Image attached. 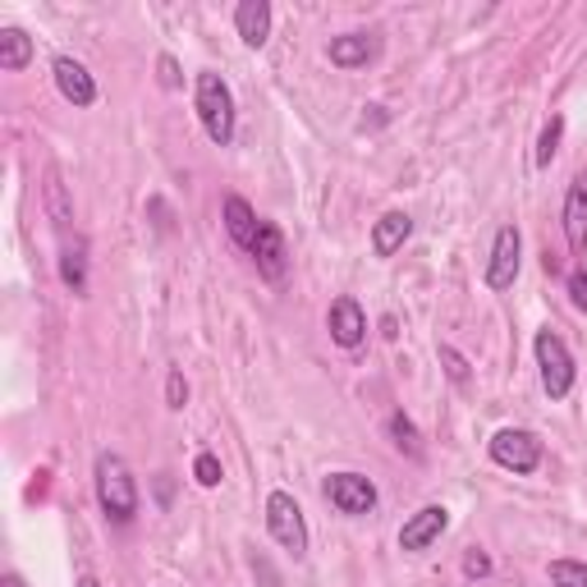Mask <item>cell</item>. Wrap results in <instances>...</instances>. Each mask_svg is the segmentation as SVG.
<instances>
[{"label":"cell","mask_w":587,"mask_h":587,"mask_svg":"<svg viewBox=\"0 0 587 587\" xmlns=\"http://www.w3.org/2000/svg\"><path fill=\"white\" fill-rule=\"evenodd\" d=\"M441 358H446V367H450V377H454L459 386H463V381H469V363H463V358H459V354H454L450 345L441 349Z\"/></svg>","instance_id":"4316f807"},{"label":"cell","mask_w":587,"mask_h":587,"mask_svg":"<svg viewBox=\"0 0 587 587\" xmlns=\"http://www.w3.org/2000/svg\"><path fill=\"white\" fill-rule=\"evenodd\" d=\"M560 138H565V119L551 115V125L542 129V143H537V166H542V170L555 161V151H560Z\"/></svg>","instance_id":"ffe728a7"},{"label":"cell","mask_w":587,"mask_h":587,"mask_svg":"<svg viewBox=\"0 0 587 587\" xmlns=\"http://www.w3.org/2000/svg\"><path fill=\"white\" fill-rule=\"evenodd\" d=\"M565 239H569L574 258L587 253V170L574 175L569 193H565Z\"/></svg>","instance_id":"30bf717a"},{"label":"cell","mask_w":587,"mask_h":587,"mask_svg":"<svg viewBox=\"0 0 587 587\" xmlns=\"http://www.w3.org/2000/svg\"><path fill=\"white\" fill-rule=\"evenodd\" d=\"M0 587H28V583L19 574H6V578H0Z\"/></svg>","instance_id":"f1b7e54d"},{"label":"cell","mask_w":587,"mask_h":587,"mask_svg":"<svg viewBox=\"0 0 587 587\" xmlns=\"http://www.w3.org/2000/svg\"><path fill=\"white\" fill-rule=\"evenodd\" d=\"M55 87H60V97L74 102V106H92V102H97V83H92V74L78 65V60H70V55L55 60Z\"/></svg>","instance_id":"4fadbf2b"},{"label":"cell","mask_w":587,"mask_h":587,"mask_svg":"<svg viewBox=\"0 0 587 587\" xmlns=\"http://www.w3.org/2000/svg\"><path fill=\"white\" fill-rule=\"evenodd\" d=\"M377 51H381V38H373V33H345V38H331V46H326L331 65H339V70L373 65Z\"/></svg>","instance_id":"7c38bea8"},{"label":"cell","mask_w":587,"mask_h":587,"mask_svg":"<svg viewBox=\"0 0 587 587\" xmlns=\"http://www.w3.org/2000/svg\"><path fill=\"white\" fill-rule=\"evenodd\" d=\"M331 339H335V345L339 349H358L363 345V335H367V317H363V307L345 294V298H335L331 303Z\"/></svg>","instance_id":"8fae6325"},{"label":"cell","mask_w":587,"mask_h":587,"mask_svg":"<svg viewBox=\"0 0 587 587\" xmlns=\"http://www.w3.org/2000/svg\"><path fill=\"white\" fill-rule=\"evenodd\" d=\"M97 501H102V510L115 523H134V514H138L134 473H129V463L119 459V454H111V450L97 459Z\"/></svg>","instance_id":"6da1fadb"},{"label":"cell","mask_w":587,"mask_h":587,"mask_svg":"<svg viewBox=\"0 0 587 587\" xmlns=\"http://www.w3.org/2000/svg\"><path fill=\"white\" fill-rule=\"evenodd\" d=\"M198 119L216 147H226L234 138V97H230L226 78L211 74V70L198 74Z\"/></svg>","instance_id":"7a4b0ae2"},{"label":"cell","mask_w":587,"mask_h":587,"mask_svg":"<svg viewBox=\"0 0 587 587\" xmlns=\"http://www.w3.org/2000/svg\"><path fill=\"white\" fill-rule=\"evenodd\" d=\"M266 528L285 551H294V555L307 551V523H303V510L290 491H271L266 496Z\"/></svg>","instance_id":"277c9868"},{"label":"cell","mask_w":587,"mask_h":587,"mask_svg":"<svg viewBox=\"0 0 587 587\" xmlns=\"http://www.w3.org/2000/svg\"><path fill=\"white\" fill-rule=\"evenodd\" d=\"M60 275H65V285L74 294L87 290V271H83V243H65V253H60Z\"/></svg>","instance_id":"ac0fdd59"},{"label":"cell","mask_w":587,"mask_h":587,"mask_svg":"<svg viewBox=\"0 0 587 587\" xmlns=\"http://www.w3.org/2000/svg\"><path fill=\"white\" fill-rule=\"evenodd\" d=\"M46 211H51L55 226H70L74 221V211L65 202V184H60V170H46Z\"/></svg>","instance_id":"d6986e66"},{"label":"cell","mask_w":587,"mask_h":587,"mask_svg":"<svg viewBox=\"0 0 587 587\" xmlns=\"http://www.w3.org/2000/svg\"><path fill=\"white\" fill-rule=\"evenodd\" d=\"M234 28L249 46H262L271 38V6L266 0H243V6L234 10Z\"/></svg>","instance_id":"9a60e30c"},{"label":"cell","mask_w":587,"mask_h":587,"mask_svg":"<svg viewBox=\"0 0 587 587\" xmlns=\"http://www.w3.org/2000/svg\"><path fill=\"white\" fill-rule=\"evenodd\" d=\"M569 298H574L578 313H587V271H574L569 275Z\"/></svg>","instance_id":"d4e9b609"},{"label":"cell","mask_w":587,"mask_h":587,"mask_svg":"<svg viewBox=\"0 0 587 587\" xmlns=\"http://www.w3.org/2000/svg\"><path fill=\"white\" fill-rule=\"evenodd\" d=\"M446 528H450V510L446 505H422L405 528H399V551H427Z\"/></svg>","instance_id":"9c48e42d"},{"label":"cell","mask_w":587,"mask_h":587,"mask_svg":"<svg viewBox=\"0 0 587 587\" xmlns=\"http://www.w3.org/2000/svg\"><path fill=\"white\" fill-rule=\"evenodd\" d=\"M326 496L339 514H373L377 505V486L367 482L363 473H331L326 478Z\"/></svg>","instance_id":"8992f818"},{"label":"cell","mask_w":587,"mask_h":587,"mask_svg":"<svg viewBox=\"0 0 587 587\" xmlns=\"http://www.w3.org/2000/svg\"><path fill=\"white\" fill-rule=\"evenodd\" d=\"M166 399H170V409H184V399H189V386H184L179 373H170V381H166Z\"/></svg>","instance_id":"484cf974"},{"label":"cell","mask_w":587,"mask_h":587,"mask_svg":"<svg viewBox=\"0 0 587 587\" xmlns=\"http://www.w3.org/2000/svg\"><path fill=\"white\" fill-rule=\"evenodd\" d=\"M28 60H33V38H28L23 28H0V70L19 74Z\"/></svg>","instance_id":"2e32d148"},{"label":"cell","mask_w":587,"mask_h":587,"mask_svg":"<svg viewBox=\"0 0 587 587\" xmlns=\"http://www.w3.org/2000/svg\"><path fill=\"white\" fill-rule=\"evenodd\" d=\"M78 587H102V583H97V578H83V583H78Z\"/></svg>","instance_id":"f546056e"},{"label":"cell","mask_w":587,"mask_h":587,"mask_svg":"<svg viewBox=\"0 0 587 587\" xmlns=\"http://www.w3.org/2000/svg\"><path fill=\"white\" fill-rule=\"evenodd\" d=\"M409 234H413L409 211H386L381 221L373 226V253H377V258H395L399 249H405Z\"/></svg>","instance_id":"5bb4252c"},{"label":"cell","mask_w":587,"mask_h":587,"mask_svg":"<svg viewBox=\"0 0 587 587\" xmlns=\"http://www.w3.org/2000/svg\"><path fill=\"white\" fill-rule=\"evenodd\" d=\"M243 253H249V258L258 262V271L266 275V281H281V275H285V266H290V249H285V234L275 230L271 221H262V226H258L253 243H249V249H243Z\"/></svg>","instance_id":"ba28073f"},{"label":"cell","mask_w":587,"mask_h":587,"mask_svg":"<svg viewBox=\"0 0 587 587\" xmlns=\"http://www.w3.org/2000/svg\"><path fill=\"white\" fill-rule=\"evenodd\" d=\"M518 253H523V239L514 226L496 230V243H491V262H486V285L491 290H510L514 275H518Z\"/></svg>","instance_id":"52a82bcc"},{"label":"cell","mask_w":587,"mask_h":587,"mask_svg":"<svg viewBox=\"0 0 587 587\" xmlns=\"http://www.w3.org/2000/svg\"><path fill=\"white\" fill-rule=\"evenodd\" d=\"M537 367H542V386L551 399H565L574 390V358L565 349V339L555 331H537Z\"/></svg>","instance_id":"3957f363"},{"label":"cell","mask_w":587,"mask_h":587,"mask_svg":"<svg viewBox=\"0 0 587 587\" xmlns=\"http://www.w3.org/2000/svg\"><path fill=\"white\" fill-rule=\"evenodd\" d=\"M463 574H469V578H486L491 574V555L469 551V555H463Z\"/></svg>","instance_id":"cb8c5ba5"},{"label":"cell","mask_w":587,"mask_h":587,"mask_svg":"<svg viewBox=\"0 0 587 587\" xmlns=\"http://www.w3.org/2000/svg\"><path fill=\"white\" fill-rule=\"evenodd\" d=\"M390 431H395V446H399V450H409L413 459L422 454V441H418V427H413V422H409L405 413H395V418H390Z\"/></svg>","instance_id":"7402d4cb"},{"label":"cell","mask_w":587,"mask_h":587,"mask_svg":"<svg viewBox=\"0 0 587 587\" xmlns=\"http://www.w3.org/2000/svg\"><path fill=\"white\" fill-rule=\"evenodd\" d=\"M491 459H496L501 469H510V473H533L542 463V441L533 437V431H523V427H505V431L491 437Z\"/></svg>","instance_id":"5b68a950"},{"label":"cell","mask_w":587,"mask_h":587,"mask_svg":"<svg viewBox=\"0 0 587 587\" xmlns=\"http://www.w3.org/2000/svg\"><path fill=\"white\" fill-rule=\"evenodd\" d=\"M551 583L555 587H587V565H578V560H555L551 565Z\"/></svg>","instance_id":"44dd1931"},{"label":"cell","mask_w":587,"mask_h":587,"mask_svg":"<svg viewBox=\"0 0 587 587\" xmlns=\"http://www.w3.org/2000/svg\"><path fill=\"white\" fill-rule=\"evenodd\" d=\"M193 478H198L202 486H216V482H221V459H216V454H198Z\"/></svg>","instance_id":"603a6c76"},{"label":"cell","mask_w":587,"mask_h":587,"mask_svg":"<svg viewBox=\"0 0 587 587\" xmlns=\"http://www.w3.org/2000/svg\"><path fill=\"white\" fill-rule=\"evenodd\" d=\"M258 211L243 202V198H226V230H230V239L239 243V249H249L253 243V234H258Z\"/></svg>","instance_id":"e0dca14e"},{"label":"cell","mask_w":587,"mask_h":587,"mask_svg":"<svg viewBox=\"0 0 587 587\" xmlns=\"http://www.w3.org/2000/svg\"><path fill=\"white\" fill-rule=\"evenodd\" d=\"M161 83H166V87H179V70H175L170 55H161Z\"/></svg>","instance_id":"83f0119b"}]
</instances>
